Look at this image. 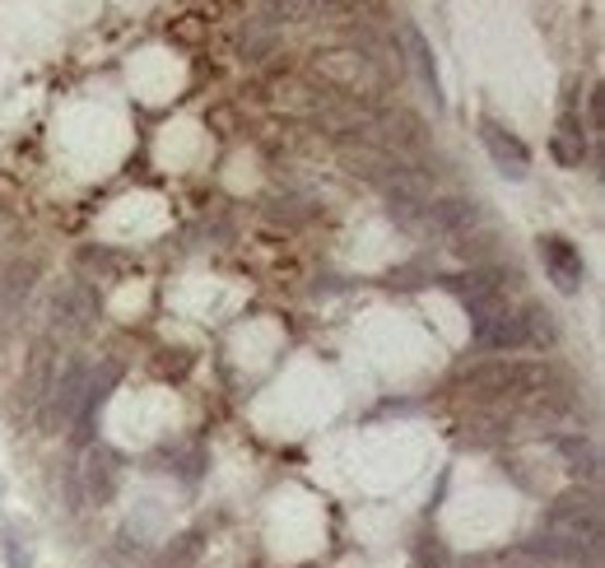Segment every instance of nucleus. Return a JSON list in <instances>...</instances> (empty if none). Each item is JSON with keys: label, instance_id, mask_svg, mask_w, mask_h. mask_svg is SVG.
<instances>
[{"label": "nucleus", "instance_id": "f257e3e1", "mask_svg": "<svg viewBox=\"0 0 605 568\" xmlns=\"http://www.w3.org/2000/svg\"><path fill=\"white\" fill-rule=\"evenodd\" d=\"M480 141H484V149H489V159H494V168H498L504 178L522 182V178L531 173V154H527V145L517 141L512 131L498 126L494 117H480Z\"/></svg>", "mask_w": 605, "mask_h": 568}, {"label": "nucleus", "instance_id": "f03ea898", "mask_svg": "<svg viewBox=\"0 0 605 568\" xmlns=\"http://www.w3.org/2000/svg\"><path fill=\"white\" fill-rule=\"evenodd\" d=\"M541 262L549 270V280H555L564 294H578V289L586 285V266H582V252L568 243V238H541Z\"/></svg>", "mask_w": 605, "mask_h": 568}, {"label": "nucleus", "instance_id": "7ed1b4c3", "mask_svg": "<svg viewBox=\"0 0 605 568\" xmlns=\"http://www.w3.org/2000/svg\"><path fill=\"white\" fill-rule=\"evenodd\" d=\"M406 43H410V51H414V71H420V80L428 84V94H434V102L443 108V84H438V65H434V57H428V43H424L414 28H406Z\"/></svg>", "mask_w": 605, "mask_h": 568}, {"label": "nucleus", "instance_id": "20e7f679", "mask_svg": "<svg viewBox=\"0 0 605 568\" xmlns=\"http://www.w3.org/2000/svg\"><path fill=\"white\" fill-rule=\"evenodd\" d=\"M555 159H559L564 168H578V164L586 159V141H582V131H578L573 117H568L564 131L555 135Z\"/></svg>", "mask_w": 605, "mask_h": 568}, {"label": "nucleus", "instance_id": "39448f33", "mask_svg": "<svg viewBox=\"0 0 605 568\" xmlns=\"http://www.w3.org/2000/svg\"><path fill=\"white\" fill-rule=\"evenodd\" d=\"M57 406H61V415H75V406H80V364L65 368V377L57 383Z\"/></svg>", "mask_w": 605, "mask_h": 568}, {"label": "nucleus", "instance_id": "423d86ee", "mask_svg": "<svg viewBox=\"0 0 605 568\" xmlns=\"http://www.w3.org/2000/svg\"><path fill=\"white\" fill-rule=\"evenodd\" d=\"M0 545H5V564H10V568H28V555L20 549V541H14L10 531H5V541H0Z\"/></svg>", "mask_w": 605, "mask_h": 568}, {"label": "nucleus", "instance_id": "0eeeda50", "mask_svg": "<svg viewBox=\"0 0 605 568\" xmlns=\"http://www.w3.org/2000/svg\"><path fill=\"white\" fill-rule=\"evenodd\" d=\"M0 494H5V480H0Z\"/></svg>", "mask_w": 605, "mask_h": 568}]
</instances>
